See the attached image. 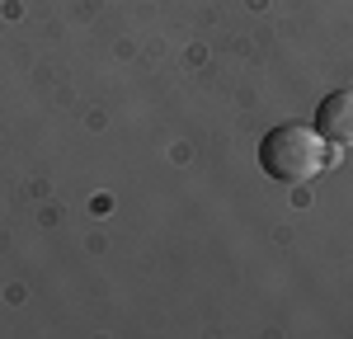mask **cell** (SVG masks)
I'll return each mask as SVG.
<instances>
[{"instance_id": "1", "label": "cell", "mask_w": 353, "mask_h": 339, "mask_svg": "<svg viewBox=\"0 0 353 339\" xmlns=\"http://www.w3.org/2000/svg\"><path fill=\"white\" fill-rule=\"evenodd\" d=\"M321 165H325V137L316 127L283 123L259 141V170L278 184H306L321 174Z\"/></svg>"}, {"instance_id": "2", "label": "cell", "mask_w": 353, "mask_h": 339, "mask_svg": "<svg viewBox=\"0 0 353 339\" xmlns=\"http://www.w3.org/2000/svg\"><path fill=\"white\" fill-rule=\"evenodd\" d=\"M316 132L330 146H353V90H334L316 109Z\"/></svg>"}]
</instances>
